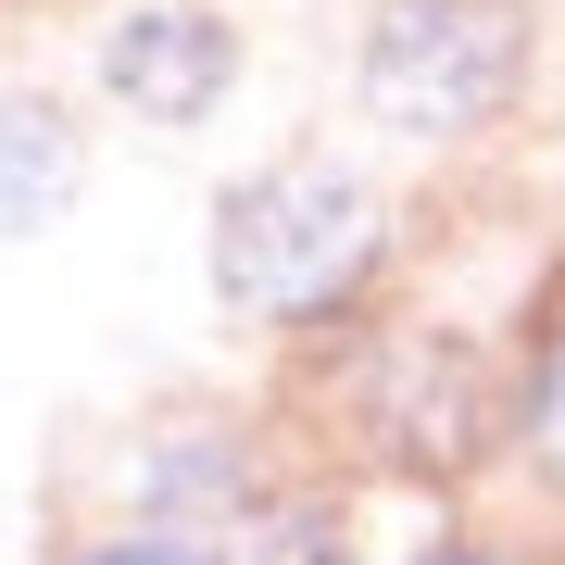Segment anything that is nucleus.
Instances as JSON below:
<instances>
[{"mask_svg":"<svg viewBox=\"0 0 565 565\" xmlns=\"http://www.w3.org/2000/svg\"><path fill=\"white\" fill-rule=\"evenodd\" d=\"M377 252V202L340 163H277L214 202V289L239 315H327Z\"/></svg>","mask_w":565,"mask_h":565,"instance_id":"f257e3e1","label":"nucleus"},{"mask_svg":"<svg viewBox=\"0 0 565 565\" xmlns=\"http://www.w3.org/2000/svg\"><path fill=\"white\" fill-rule=\"evenodd\" d=\"M515 76H527L515 0H390V13L364 25V114H390L403 139H465V126H490Z\"/></svg>","mask_w":565,"mask_h":565,"instance_id":"f03ea898","label":"nucleus"},{"mask_svg":"<svg viewBox=\"0 0 565 565\" xmlns=\"http://www.w3.org/2000/svg\"><path fill=\"white\" fill-rule=\"evenodd\" d=\"M102 76H114V102L126 114H151V126H189V114H214L226 102V76H239V39H226L214 13H126L114 25V51H102Z\"/></svg>","mask_w":565,"mask_h":565,"instance_id":"7ed1b4c3","label":"nucleus"},{"mask_svg":"<svg viewBox=\"0 0 565 565\" xmlns=\"http://www.w3.org/2000/svg\"><path fill=\"white\" fill-rule=\"evenodd\" d=\"M76 202V139L51 102H0V226H51Z\"/></svg>","mask_w":565,"mask_h":565,"instance_id":"20e7f679","label":"nucleus"},{"mask_svg":"<svg viewBox=\"0 0 565 565\" xmlns=\"http://www.w3.org/2000/svg\"><path fill=\"white\" fill-rule=\"evenodd\" d=\"M527 452H541V478H565V340L541 352V377H527Z\"/></svg>","mask_w":565,"mask_h":565,"instance_id":"39448f33","label":"nucleus"},{"mask_svg":"<svg viewBox=\"0 0 565 565\" xmlns=\"http://www.w3.org/2000/svg\"><path fill=\"white\" fill-rule=\"evenodd\" d=\"M102 565H214V553H189V541H126V553H102Z\"/></svg>","mask_w":565,"mask_h":565,"instance_id":"423d86ee","label":"nucleus"},{"mask_svg":"<svg viewBox=\"0 0 565 565\" xmlns=\"http://www.w3.org/2000/svg\"><path fill=\"white\" fill-rule=\"evenodd\" d=\"M440 565H478V553H440Z\"/></svg>","mask_w":565,"mask_h":565,"instance_id":"0eeeda50","label":"nucleus"}]
</instances>
